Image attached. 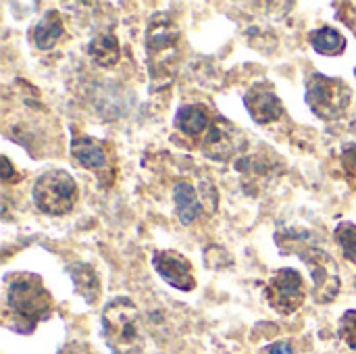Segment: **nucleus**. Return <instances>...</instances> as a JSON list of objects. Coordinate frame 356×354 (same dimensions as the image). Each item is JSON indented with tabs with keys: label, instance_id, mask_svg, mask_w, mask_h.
I'll list each match as a JSON object with an SVG mask.
<instances>
[{
	"label": "nucleus",
	"instance_id": "f257e3e1",
	"mask_svg": "<svg viewBox=\"0 0 356 354\" xmlns=\"http://www.w3.org/2000/svg\"><path fill=\"white\" fill-rule=\"evenodd\" d=\"M6 311L15 317V330L29 334L52 313V294L38 273H13L6 282Z\"/></svg>",
	"mask_w": 356,
	"mask_h": 354
},
{
	"label": "nucleus",
	"instance_id": "f03ea898",
	"mask_svg": "<svg viewBox=\"0 0 356 354\" xmlns=\"http://www.w3.org/2000/svg\"><path fill=\"white\" fill-rule=\"evenodd\" d=\"M100 325L102 338L113 354H140L144 351L142 315L127 296H117L104 305Z\"/></svg>",
	"mask_w": 356,
	"mask_h": 354
},
{
	"label": "nucleus",
	"instance_id": "7ed1b4c3",
	"mask_svg": "<svg viewBox=\"0 0 356 354\" xmlns=\"http://www.w3.org/2000/svg\"><path fill=\"white\" fill-rule=\"evenodd\" d=\"M179 42H181V31L171 21V17L163 13L154 15L146 29L148 69L154 86H165L171 81L179 61Z\"/></svg>",
	"mask_w": 356,
	"mask_h": 354
},
{
	"label": "nucleus",
	"instance_id": "20e7f679",
	"mask_svg": "<svg viewBox=\"0 0 356 354\" xmlns=\"http://www.w3.org/2000/svg\"><path fill=\"white\" fill-rule=\"evenodd\" d=\"M305 100L313 115L323 121H336L348 111L353 102V88L342 77L313 73L307 79Z\"/></svg>",
	"mask_w": 356,
	"mask_h": 354
},
{
	"label": "nucleus",
	"instance_id": "39448f33",
	"mask_svg": "<svg viewBox=\"0 0 356 354\" xmlns=\"http://www.w3.org/2000/svg\"><path fill=\"white\" fill-rule=\"evenodd\" d=\"M31 196H33V204L38 207V211L56 217V215H65L73 211L79 190L71 173L63 169H50V171H44L35 179Z\"/></svg>",
	"mask_w": 356,
	"mask_h": 354
},
{
	"label": "nucleus",
	"instance_id": "423d86ee",
	"mask_svg": "<svg viewBox=\"0 0 356 354\" xmlns=\"http://www.w3.org/2000/svg\"><path fill=\"white\" fill-rule=\"evenodd\" d=\"M307 296V288H305V280L300 275V271L296 269H280L271 275V280L265 286V300L267 305L280 313V315H294Z\"/></svg>",
	"mask_w": 356,
	"mask_h": 354
},
{
	"label": "nucleus",
	"instance_id": "0eeeda50",
	"mask_svg": "<svg viewBox=\"0 0 356 354\" xmlns=\"http://www.w3.org/2000/svg\"><path fill=\"white\" fill-rule=\"evenodd\" d=\"M296 252H298V257H302V261L307 263V267L313 275L315 300L321 305L336 300V296L340 292V277H338V267H336L334 259L325 250L311 246V244H305Z\"/></svg>",
	"mask_w": 356,
	"mask_h": 354
},
{
	"label": "nucleus",
	"instance_id": "6e6552de",
	"mask_svg": "<svg viewBox=\"0 0 356 354\" xmlns=\"http://www.w3.org/2000/svg\"><path fill=\"white\" fill-rule=\"evenodd\" d=\"M200 144H202V152L209 159L219 163H229L244 146V136L238 129V125H234L223 117H217L211 123L209 131L202 136Z\"/></svg>",
	"mask_w": 356,
	"mask_h": 354
},
{
	"label": "nucleus",
	"instance_id": "1a4fd4ad",
	"mask_svg": "<svg viewBox=\"0 0 356 354\" xmlns=\"http://www.w3.org/2000/svg\"><path fill=\"white\" fill-rule=\"evenodd\" d=\"M152 267L163 277V282H167L175 290L192 292L196 288L192 263L175 250H156L152 255Z\"/></svg>",
	"mask_w": 356,
	"mask_h": 354
},
{
	"label": "nucleus",
	"instance_id": "9d476101",
	"mask_svg": "<svg viewBox=\"0 0 356 354\" xmlns=\"http://www.w3.org/2000/svg\"><path fill=\"white\" fill-rule=\"evenodd\" d=\"M244 106H246L248 115L252 117V121L259 125L275 123L284 115V102L280 100L275 90L265 81L254 83L244 94Z\"/></svg>",
	"mask_w": 356,
	"mask_h": 354
},
{
	"label": "nucleus",
	"instance_id": "9b49d317",
	"mask_svg": "<svg viewBox=\"0 0 356 354\" xmlns=\"http://www.w3.org/2000/svg\"><path fill=\"white\" fill-rule=\"evenodd\" d=\"M211 123H213L211 115H209L207 106H202V104H184L173 119V125L190 138L204 136L209 131Z\"/></svg>",
	"mask_w": 356,
	"mask_h": 354
},
{
	"label": "nucleus",
	"instance_id": "f8f14e48",
	"mask_svg": "<svg viewBox=\"0 0 356 354\" xmlns=\"http://www.w3.org/2000/svg\"><path fill=\"white\" fill-rule=\"evenodd\" d=\"M71 156L83 169H102L106 165V152L102 144L90 136H75L71 140Z\"/></svg>",
	"mask_w": 356,
	"mask_h": 354
},
{
	"label": "nucleus",
	"instance_id": "ddd939ff",
	"mask_svg": "<svg viewBox=\"0 0 356 354\" xmlns=\"http://www.w3.org/2000/svg\"><path fill=\"white\" fill-rule=\"evenodd\" d=\"M173 200H175V209H177V219L181 225H192L200 213H202V204L198 198V192L194 190V186L190 182H177L173 188Z\"/></svg>",
	"mask_w": 356,
	"mask_h": 354
},
{
	"label": "nucleus",
	"instance_id": "4468645a",
	"mask_svg": "<svg viewBox=\"0 0 356 354\" xmlns=\"http://www.w3.org/2000/svg\"><path fill=\"white\" fill-rule=\"evenodd\" d=\"M63 19L60 13L56 8L48 10L31 29V42L35 44V48L40 50H48L52 48L60 38H63Z\"/></svg>",
	"mask_w": 356,
	"mask_h": 354
},
{
	"label": "nucleus",
	"instance_id": "2eb2a0df",
	"mask_svg": "<svg viewBox=\"0 0 356 354\" xmlns=\"http://www.w3.org/2000/svg\"><path fill=\"white\" fill-rule=\"evenodd\" d=\"M309 40H311L313 50L319 52V54H325V56H340L346 50L344 33L340 29H336V27H330V25L311 31Z\"/></svg>",
	"mask_w": 356,
	"mask_h": 354
},
{
	"label": "nucleus",
	"instance_id": "dca6fc26",
	"mask_svg": "<svg viewBox=\"0 0 356 354\" xmlns=\"http://www.w3.org/2000/svg\"><path fill=\"white\" fill-rule=\"evenodd\" d=\"M88 52L92 56V61L100 67H113L119 63L121 56V48H119V40L113 33H100L96 35L90 46Z\"/></svg>",
	"mask_w": 356,
	"mask_h": 354
},
{
	"label": "nucleus",
	"instance_id": "f3484780",
	"mask_svg": "<svg viewBox=\"0 0 356 354\" xmlns=\"http://www.w3.org/2000/svg\"><path fill=\"white\" fill-rule=\"evenodd\" d=\"M67 271H69L77 292L88 303H94V298L100 292V280H98V273L94 271V267L88 265V263H75V265H69Z\"/></svg>",
	"mask_w": 356,
	"mask_h": 354
},
{
	"label": "nucleus",
	"instance_id": "a211bd4d",
	"mask_svg": "<svg viewBox=\"0 0 356 354\" xmlns=\"http://www.w3.org/2000/svg\"><path fill=\"white\" fill-rule=\"evenodd\" d=\"M334 238H336V242H338V246H340L342 255L356 265V225L355 223H350V221L340 223V225L336 227V232H334Z\"/></svg>",
	"mask_w": 356,
	"mask_h": 354
},
{
	"label": "nucleus",
	"instance_id": "6ab92c4d",
	"mask_svg": "<svg viewBox=\"0 0 356 354\" xmlns=\"http://www.w3.org/2000/svg\"><path fill=\"white\" fill-rule=\"evenodd\" d=\"M338 334L350 348H356V311H346L342 315L338 323Z\"/></svg>",
	"mask_w": 356,
	"mask_h": 354
},
{
	"label": "nucleus",
	"instance_id": "aec40b11",
	"mask_svg": "<svg viewBox=\"0 0 356 354\" xmlns=\"http://www.w3.org/2000/svg\"><path fill=\"white\" fill-rule=\"evenodd\" d=\"M342 161H344V167H346V173H348V179L356 177V146H348L342 154Z\"/></svg>",
	"mask_w": 356,
	"mask_h": 354
},
{
	"label": "nucleus",
	"instance_id": "412c9836",
	"mask_svg": "<svg viewBox=\"0 0 356 354\" xmlns=\"http://www.w3.org/2000/svg\"><path fill=\"white\" fill-rule=\"evenodd\" d=\"M17 179H19V175H17V171L13 169L8 156H2V182H4V184H13V182H17Z\"/></svg>",
	"mask_w": 356,
	"mask_h": 354
},
{
	"label": "nucleus",
	"instance_id": "4be33fe9",
	"mask_svg": "<svg viewBox=\"0 0 356 354\" xmlns=\"http://www.w3.org/2000/svg\"><path fill=\"white\" fill-rule=\"evenodd\" d=\"M269 354H294V348L290 342H275L269 346Z\"/></svg>",
	"mask_w": 356,
	"mask_h": 354
},
{
	"label": "nucleus",
	"instance_id": "5701e85b",
	"mask_svg": "<svg viewBox=\"0 0 356 354\" xmlns=\"http://www.w3.org/2000/svg\"><path fill=\"white\" fill-rule=\"evenodd\" d=\"M355 288H356V280H355Z\"/></svg>",
	"mask_w": 356,
	"mask_h": 354
}]
</instances>
